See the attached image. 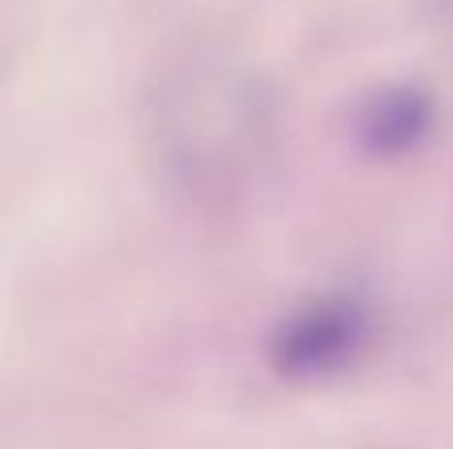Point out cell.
I'll use <instances>...</instances> for the list:
<instances>
[{
    "mask_svg": "<svg viewBox=\"0 0 453 449\" xmlns=\"http://www.w3.org/2000/svg\"><path fill=\"white\" fill-rule=\"evenodd\" d=\"M366 342V310L350 299H319L279 326L274 362L290 378H322L350 362Z\"/></svg>",
    "mask_w": 453,
    "mask_h": 449,
    "instance_id": "cell-1",
    "label": "cell"
}]
</instances>
